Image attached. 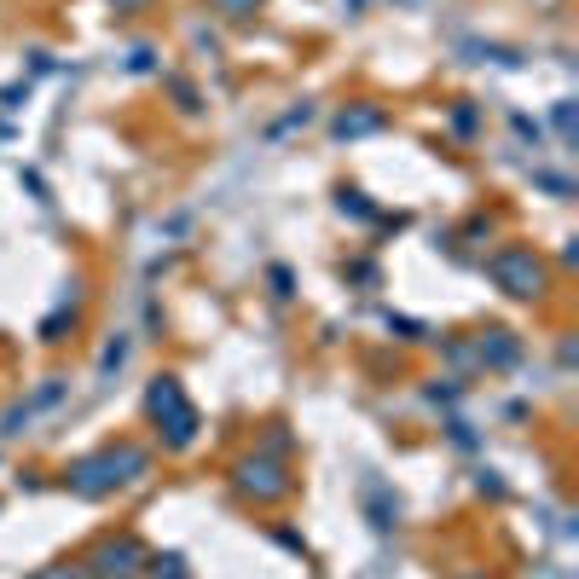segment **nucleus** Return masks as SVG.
Returning a JSON list of instances; mask_svg holds the SVG:
<instances>
[{
  "instance_id": "5",
  "label": "nucleus",
  "mask_w": 579,
  "mask_h": 579,
  "mask_svg": "<svg viewBox=\"0 0 579 579\" xmlns=\"http://www.w3.org/2000/svg\"><path fill=\"white\" fill-rule=\"evenodd\" d=\"M139 568H145V545H139L134 533L105 539V545L93 551V574H99V579H134Z\"/></svg>"
},
{
  "instance_id": "4",
  "label": "nucleus",
  "mask_w": 579,
  "mask_h": 579,
  "mask_svg": "<svg viewBox=\"0 0 579 579\" xmlns=\"http://www.w3.org/2000/svg\"><path fill=\"white\" fill-rule=\"evenodd\" d=\"M232 487L244 498H255V504H278V498H290L296 493V481H290V469L284 464H273V458H238L232 464Z\"/></svg>"
},
{
  "instance_id": "9",
  "label": "nucleus",
  "mask_w": 579,
  "mask_h": 579,
  "mask_svg": "<svg viewBox=\"0 0 579 579\" xmlns=\"http://www.w3.org/2000/svg\"><path fill=\"white\" fill-rule=\"evenodd\" d=\"M41 579H76V574H41Z\"/></svg>"
},
{
  "instance_id": "2",
  "label": "nucleus",
  "mask_w": 579,
  "mask_h": 579,
  "mask_svg": "<svg viewBox=\"0 0 579 579\" xmlns=\"http://www.w3.org/2000/svg\"><path fill=\"white\" fill-rule=\"evenodd\" d=\"M145 417L157 423V435H163L168 452H186V446L197 441V406L186 400L180 377H157V383L145 388Z\"/></svg>"
},
{
  "instance_id": "1",
  "label": "nucleus",
  "mask_w": 579,
  "mask_h": 579,
  "mask_svg": "<svg viewBox=\"0 0 579 579\" xmlns=\"http://www.w3.org/2000/svg\"><path fill=\"white\" fill-rule=\"evenodd\" d=\"M145 475H151V452L134 441H116L105 452H93V458H76V464L64 469V487L76 498H111L122 487L145 481Z\"/></svg>"
},
{
  "instance_id": "11",
  "label": "nucleus",
  "mask_w": 579,
  "mask_h": 579,
  "mask_svg": "<svg viewBox=\"0 0 579 579\" xmlns=\"http://www.w3.org/2000/svg\"><path fill=\"white\" fill-rule=\"evenodd\" d=\"M469 579H487V574H469Z\"/></svg>"
},
{
  "instance_id": "6",
  "label": "nucleus",
  "mask_w": 579,
  "mask_h": 579,
  "mask_svg": "<svg viewBox=\"0 0 579 579\" xmlns=\"http://www.w3.org/2000/svg\"><path fill=\"white\" fill-rule=\"evenodd\" d=\"M388 116L383 111H342L336 116V139H359V134H377Z\"/></svg>"
},
{
  "instance_id": "3",
  "label": "nucleus",
  "mask_w": 579,
  "mask_h": 579,
  "mask_svg": "<svg viewBox=\"0 0 579 579\" xmlns=\"http://www.w3.org/2000/svg\"><path fill=\"white\" fill-rule=\"evenodd\" d=\"M487 273H493L498 290H504V296H516V302H533V296H545V261H539L533 249H522V244L498 249L493 261H487Z\"/></svg>"
},
{
  "instance_id": "8",
  "label": "nucleus",
  "mask_w": 579,
  "mask_h": 579,
  "mask_svg": "<svg viewBox=\"0 0 579 579\" xmlns=\"http://www.w3.org/2000/svg\"><path fill=\"white\" fill-rule=\"evenodd\" d=\"M556 128H562V139H574V105H556Z\"/></svg>"
},
{
  "instance_id": "7",
  "label": "nucleus",
  "mask_w": 579,
  "mask_h": 579,
  "mask_svg": "<svg viewBox=\"0 0 579 579\" xmlns=\"http://www.w3.org/2000/svg\"><path fill=\"white\" fill-rule=\"evenodd\" d=\"M261 0H215V12H226V18H249Z\"/></svg>"
},
{
  "instance_id": "10",
  "label": "nucleus",
  "mask_w": 579,
  "mask_h": 579,
  "mask_svg": "<svg viewBox=\"0 0 579 579\" xmlns=\"http://www.w3.org/2000/svg\"><path fill=\"white\" fill-rule=\"evenodd\" d=\"M116 6H122V12H128V6H139V0H116Z\"/></svg>"
}]
</instances>
